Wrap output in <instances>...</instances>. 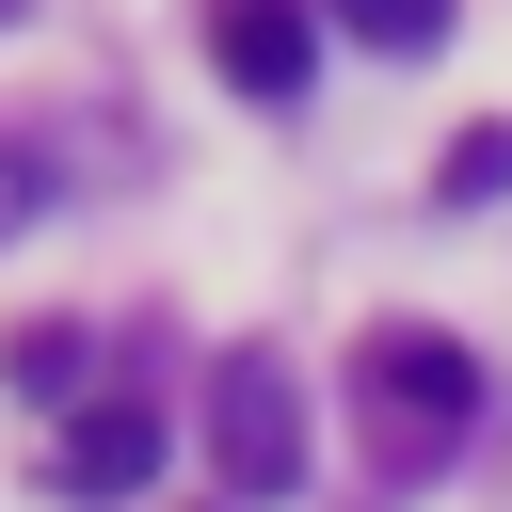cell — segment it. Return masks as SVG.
Returning a JSON list of instances; mask_svg holds the SVG:
<instances>
[{
	"instance_id": "cell-3",
	"label": "cell",
	"mask_w": 512,
	"mask_h": 512,
	"mask_svg": "<svg viewBox=\"0 0 512 512\" xmlns=\"http://www.w3.org/2000/svg\"><path fill=\"white\" fill-rule=\"evenodd\" d=\"M160 448H176L160 400H80V416H64V496H144Z\"/></svg>"
},
{
	"instance_id": "cell-6",
	"label": "cell",
	"mask_w": 512,
	"mask_h": 512,
	"mask_svg": "<svg viewBox=\"0 0 512 512\" xmlns=\"http://www.w3.org/2000/svg\"><path fill=\"white\" fill-rule=\"evenodd\" d=\"M16 384H32V400H80V336L32 320V336H16Z\"/></svg>"
},
{
	"instance_id": "cell-4",
	"label": "cell",
	"mask_w": 512,
	"mask_h": 512,
	"mask_svg": "<svg viewBox=\"0 0 512 512\" xmlns=\"http://www.w3.org/2000/svg\"><path fill=\"white\" fill-rule=\"evenodd\" d=\"M208 64H224L240 96H304L320 32H304V0H208Z\"/></svg>"
},
{
	"instance_id": "cell-5",
	"label": "cell",
	"mask_w": 512,
	"mask_h": 512,
	"mask_svg": "<svg viewBox=\"0 0 512 512\" xmlns=\"http://www.w3.org/2000/svg\"><path fill=\"white\" fill-rule=\"evenodd\" d=\"M336 32L384 48V64H416V48H448V0H336Z\"/></svg>"
},
{
	"instance_id": "cell-2",
	"label": "cell",
	"mask_w": 512,
	"mask_h": 512,
	"mask_svg": "<svg viewBox=\"0 0 512 512\" xmlns=\"http://www.w3.org/2000/svg\"><path fill=\"white\" fill-rule=\"evenodd\" d=\"M208 448H224V480H240V496H288V480H304V400L240 352V368L208 384Z\"/></svg>"
},
{
	"instance_id": "cell-7",
	"label": "cell",
	"mask_w": 512,
	"mask_h": 512,
	"mask_svg": "<svg viewBox=\"0 0 512 512\" xmlns=\"http://www.w3.org/2000/svg\"><path fill=\"white\" fill-rule=\"evenodd\" d=\"M32 192H48V176H32V144H0V240L32 224Z\"/></svg>"
},
{
	"instance_id": "cell-1",
	"label": "cell",
	"mask_w": 512,
	"mask_h": 512,
	"mask_svg": "<svg viewBox=\"0 0 512 512\" xmlns=\"http://www.w3.org/2000/svg\"><path fill=\"white\" fill-rule=\"evenodd\" d=\"M352 384H368V464H448L464 448V416H480V368H464V336H432V320H384L368 352H352Z\"/></svg>"
}]
</instances>
